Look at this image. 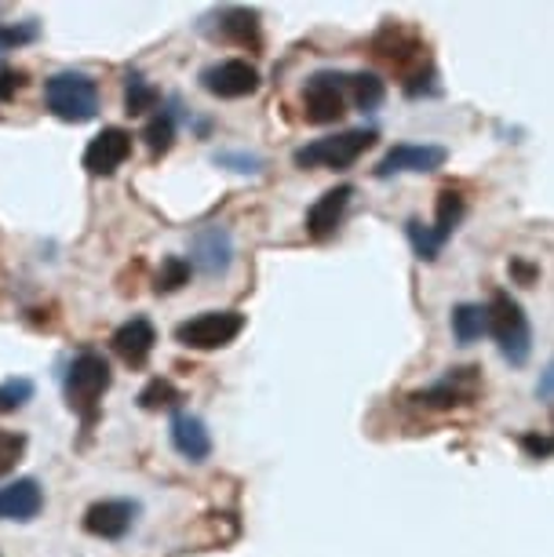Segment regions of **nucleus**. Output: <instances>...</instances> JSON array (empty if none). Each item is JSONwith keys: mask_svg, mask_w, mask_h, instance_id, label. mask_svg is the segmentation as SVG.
Returning <instances> with one entry per match:
<instances>
[{"mask_svg": "<svg viewBox=\"0 0 554 557\" xmlns=\"http://www.w3.org/2000/svg\"><path fill=\"white\" fill-rule=\"evenodd\" d=\"M110 383H113V372L102 354L85 350V354L73 357L70 372H66V405H70V412L81 416L85 426L96 423L102 394L110 391Z\"/></svg>", "mask_w": 554, "mask_h": 557, "instance_id": "1", "label": "nucleus"}, {"mask_svg": "<svg viewBox=\"0 0 554 557\" xmlns=\"http://www.w3.org/2000/svg\"><path fill=\"white\" fill-rule=\"evenodd\" d=\"M485 318H489V335L496 339L504 361L526 364L532 354V329H529L526 310L518 307V299L510 296V292H493V299H489V307H485Z\"/></svg>", "mask_w": 554, "mask_h": 557, "instance_id": "2", "label": "nucleus"}, {"mask_svg": "<svg viewBox=\"0 0 554 557\" xmlns=\"http://www.w3.org/2000/svg\"><path fill=\"white\" fill-rule=\"evenodd\" d=\"M45 102L51 110V117L66 121V124H85L99 113V84L88 73L66 70L48 77L45 84Z\"/></svg>", "mask_w": 554, "mask_h": 557, "instance_id": "3", "label": "nucleus"}, {"mask_svg": "<svg viewBox=\"0 0 554 557\" xmlns=\"http://www.w3.org/2000/svg\"><path fill=\"white\" fill-rule=\"evenodd\" d=\"M372 143H376L372 128H350V132L329 135V139H318L310 146H299L292 161L299 168H332V172H343V168H350Z\"/></svg>", "mask_w": 554, "mask_h": 557, "instance_id": "4", "label": "nucleus"}, {"mask_svg": "<svg viewBox=\"0 0 554 557\" xmlns=\"http://www.w3.org/2000/svg\"><path fill=\"white\" fill-rule=\"evenodd\" d=\"M245 332V313L237 310H208L197 313V318L183 321L175 329V339H180L186 350H219V346H230L237 335Z\"/></svg>", "mask_w": 554, "mask_h": 557, "instance_id": "5", "label": "nucleus"}, {"mask_svg": "<svg viewBox=\"0 0 554 557\" xmlns=\"http://www.w3.org/2000/svg\"><path fill=\"white\" fill-rule=\"evenodd\" d=\"M347 107V73H313L303 91V113L310 124H336Z\"/></svg>", "mask_w": 554, "mask_h": 557, "instance_id": "6", "label": "nucleus"}, {"mask_svg": "<svg viewBox=\"0 0 554 557\" xmlns=\"http://www.w3.org/2000/svg\"><path fill=\"white\" fill-rule=\"evenodd\" d=\"M201 88L216 99H245L259 91V70L245 59H223L201 73Z\"/></svg>", "mask_w": 554, "mask_h": 557, "instance_id": "7", "label": "nucleus"}, {"mask_svg": "<svg viewBox=\"0 0 554 557\" xmlns=\"http://www.w3.org/2000/svg\"><path fill=\"white\" fill-rule=\"evenodd\" d=\"M478 391H482V375H478V368H453L442 383L413 394V401L423 405V408H456V405L475 401Z\"/></svg>", "mask_w": 554, "mask_h": 557, "instance_id": "8", "label": "nucleus"}, {"mask_svg": "<svg viewBox=\"0 0 554 557\" xmlns=\"http://www.w3.org/2000/svg\"><path fill=\"white\" fill-rule=\"evenodd\" d=\"M234 262V240L223 226H205L194 234L190 245V267H197L205 277H223Z\"/></svg>", "mask_w": 554, "mask_h": 557, "instance_id": "9", "label": "nucleus"}, {"mask_svg": "<svg viewBox=\"0 0 554 557\" xmlns=\"http://www.w3.org/2000/svg\"><path fill=\"white\" fill-rule=\"evenodd\" d=\"M448 161L445 146H416V143H402L394 150H386V157L376 164V175L380 178H391V175H402V172H434Z\"/></svg>", "mask_w": 554, "mask_h": 557, "instance_id": "10", "label": "nucleus"}, {"mask_svg": "<svg viewBox=\"0 0 554 557\" xmlns=\"http://www.w3.org/2000/svg\"><path fill=\"white\" fill-rule=\"evenodd\" d=\"M135 513H139V507L132 499H99L85 513V532L99 535V540H121V535L132 532Z\"/></svg>", "mask_w": 554, "mask_h": 557, "instance_id": "11", "label": "nucleus"}, {"mask_svg": "<svg viewBox=\"0 0 554 557\" xmlns=\"http://www.w3.org/2000/svg\"><path fill=\"white\" fill-rule=\"evenodd\" d=\"M132 157V135L124 128H102L85 146V168L91 175H113Z\"/></svg>", "mask_w": 554, "mask_h": 557, "instance_id": "12", "label": "nucleus"}, {"mask_svg": "<svg viewBox=\"0 0 554 557\" xmlns=\"http://www.w3.org/2000/svg\"><path fill=\"white\" fill-rule=\"evenodd\" d=\"M153 343H157V332H153V324L146 321V318L124 321L121 329L113 332V339H110L113 354H118L128 368H143L146 361H150Z\"/></svg>", "mask_w": 554, "mask_h": 557, "instance_id": "13", "label": "nucleus"}, {"mask_svg": "<svg viewBox=\"0 0 554 557\" xmlns=\"http://www.w3.org/2000/svg\"><path fill=\"white\" fill-rule=\"evenodd\" d=\"M45 510V488L34 478H19L0 488V521H34Z\"/></svg>", "mask_w": 554, "mask_h": 557, "instance_id": "14", "label": "nucleus"}, {"mask_svg": "<svg viewBox=\"0 0 554 557\" xmlns=\"http://www.w3.org/2000/svg\"><path fill=\"white\" fill-rule=\"evenodd\" d=\"M354 197V186H332L329 194H321L318 201H313V208L307 212V234L310 237H329L336 234V226L343 223V212H347Z\"/></svg>", "mask_w": 554, "mask_h": 557, "instance_id": "15", "label": "nucleus"}, {"mask_svg": "<svg viewBox=\"0 0 554 557\" xmlns=\"http://www.w3.org/2000/svg\"><path fill=\"white\" fill-rule=\"evenodd\" d=\"M172 448L180 451L183 459L190 462H205L208 456H212V434H208V426L201 423L197 416L190 412H180L172 419Z\"/></svg>", "mask_w": 554, "mask_h": 557, "instance_id": "16", "label": "nucleus"}, {"mask_svg": "<svg viewBox=\"0 0 554 557\" xmlns=\"http://www.w3.org/2000/svg\"><path fill=\"white\" fill-rule=\"evenodd\" d=\"M376 55H380L383 62H391V66H405L409 59L420 55V40H416L413 34H402L398 26H386L380 37H376Z\"/></svg>", "mask_w": 554, "mask_h": 557, "instance_id": "17", "label": "nucleus"}, {"mask_svg": "<svg viewBox=\"0 0 554 557\" xmlns=\"http://www.w3.org/2000/svg\"><path fill=\"white\" fill-rule=\"evenodd\" d=\"M219 37L234 40V45H256L259 40V15L248 8H230L219 15Z\"/></svg>", "mask_w": 554, "mask_h": 557, "instance_id": "18", "label": "nucleus"}, {"mask_svg": "<svg viewBox=\"0 0 554 557\" xmlns=\"http://www.w3.org/2000/svg\"><path fill=\"white\" fill-rule=\"evenodd\" d=\"M489 332V318H485V307H475V302H459L453 310V335L459 346H470L478 343L482 335Z\"/></svg>", "mask_w": 554, "mask_h": 557, "instance_id": "19", "label": "nucleus"}, {"mask_svg": "<svg viewBox=\"0 0 554 557\" xmlns=\"http://www.w3.org/2000/svg\"><path fill=\"white\" fill-rule=\"evenodd\" d=\"M347 96L358 110H380L386 88L376 73H347Z\"/></svg>", "mask_w": 554, "mask_h": 557, "instance_id": "20", "label": "nucleus"}, {"mask_svg": "<svg viewBox=\"0 0 554 557\" xmlns=\"http://www.w3.org/2000/svg\"><path fill=\"white\" fill-rule=\"evenodd\" d=\"M190 259H183V256H169L161 262V270H157V277H153V292L157 296H172V292H180L186 281H190Z\"/></svg>", "mask_w": 554, "mask_h": 557, "instance_id": "21", "label": "nucleus"}, {"mask_svg": "<svg viewBox=\"0 0 554 557\" xmlns=\"http://www.w3.org/2000/svg\"><path fill=\"white\" fill-rule=\"evenodd\" d=\"M459 219H464V197L456 190H442L438 194V215H434V234L448 240V234L459 226Z\"/></svg>", "mask_w": 554, "mask_h": 557, "instance_id": "22", "label": "nucleus"}, {"mask_svg": "<svg viewBox=\"0 0 554 557\" xmlns=\"http://www.w3.org/2000/svg\"><path fill=\"white\" fill-rule=\"evenodd\" d=\"M183 401V394L175 391L169 380H150L139 391V408L143 412H161V408H175Z\"/></svg>", "mask_w": 554, "mask_h": 557, "instance_id": "23", "label": "nucleus"}, {"mask_svg": "<svg viewBox=\"0 0 554 557\" xmlns=\"http://www.w3.org/2000/svg\"><path fill=\"white\" fill-rule=\"evenodd\" d=\"M143 139H146V146H150L153 157L169 153L172 143H175V117H172V113H157V117L146 124Z\"/></svg>", "mask_w": 554, "mask_h": 557, "instance_id": "24", "label": "nucleus"}, {"mask_svg": "<svg viewBox=\"0 0 554 557\" xmlns=\"http://www.w3.org/2000/svg\"><path fill=\"white\" fill-rule=\"evenodd\" d=\"M153 107H157V88L153 84H146L143 77H132L128 91H124V110H128L132 117H139V113L153 110Z\"/></svg>", "mask_w": 554, "mask_h": 557, "instance_id": "25", "label": "nucleus"}, {"mask_svg": "<svg viewBox=\"0 0 554 557\" xmlns=\"http://www.w3.org/2000/svg\"><path fill=\"white\" fill-rule=\"evenodd\" d=\"M26 451V437L15 434V430H0V478L12 474V470L23 462Z\"/></svg>", "mask_w": 554, "mask_h": 557, "instance_id": "26", "label": "nucleus"}, {"mask_svg": "<svg viewBox=\"0 0 554 557\" xmlns=\"http://www.w3.org/2000/svg\"><path fill=\"white\" fill-rule=\"evenodd\" d=\"M405 234H409L416 256H420V259H438V251H442V245H445V240L438 237L434 230L420 226L416 219H409V223H405Z\"/></svg>", "mask_w": 554, "mask_h": 557, "instance_id": "27", "label": "nucleus"}, {"mask_svg": "<svg viewBox=\"0 0 554 557\" xmlns=\"http://www.w3.org/2000/svg\"><path fill=\"white\" fill-rule=\"evenodd\" d=\"M29 397H34V383L29 380H8L0 383V416L4 412H19Z\"/></svg>", "mask_w": 554, "mask_h": 557, "instance_id": "28", "label": "nucleus"}, {"mask_svg": "<svg viewBox=\"0 0 554 557\" xmlns=\"http://www.w3.org/2000/svg\"><path fill=\"white\" fill-rule=\"evenodd\" d=\"M37 40V26L34 23H23V26H0V51H12L19 45H29Z\"/></svg>", "mask_w": 554, "mask_h": 557, "instance_id": "29", "label": "nucleus"}, {"mask_svg": "<svg viewBox=\"0 0 554 557\" xmlns=\"http://www.w3.org/2000/svg\"><path fill=\"white\" fill-rule=\"evenodd\" d=\"M216 164H234V172H242V175H256L259 168H263V161L253 153H216Z\"/></svg>", "mask_w": 554, "mask_h": 557, "instance_id": "30", "label": "nucleus"}, {"mask_svg": "<svg viewBox=\"0 0 554 557\" xmlns=\"http://www.w3.org/2000/svg\"><path fill=\"white\" fill-rule=\"evenodd\" d=\"M521 448H526L529 451V456H551V451H554V437H537V434H526V437H521Z\"/></svg>", "mask_w": 554, "mask_h": 557, "instance_id": "31", "label": "nucleus"}, {"mask_svg": "<svg viewBox=\"0 0 554 557\" xmlns=\"http://www.w3.org/2000/svg\"><path fill=\"white\" fill-rule=\"evenodd\" d=\"M23 88V73L15 70H0V99H12Z\"/></svg>", "mask_w": 554, "mask_h": 557, "instance_id": "32", "label": "nucleus"}, {"mask_svg": "<svg viewBox=\"0 0 554 557\" xmlns=\"http://www.w3.org/2000/svg\"><path fill=\"white\" fill-rule=\"evenodd\" d=\"M537 397H554V361L543 368V375L537 383Z\"/></svg>", "mask_w": 554, "mask_h": 557, "instance_id": "33", "label": "nucleus"}, {"mask_svg": "<svg viewBox=\"0 0 554 557\" xmlns=\"http://www.w3.org/2000/svg\"><path fill=\"white\" fill-rule=\"evenodd\" d=\"M510 270H515L518 277L526 281V285H529V281H532V267H526V262H510Z\"/></svg>", "mask_w": 554, "mask_h": 557, "instance_id": "34", "label": "nucleus"}]
</instances>
